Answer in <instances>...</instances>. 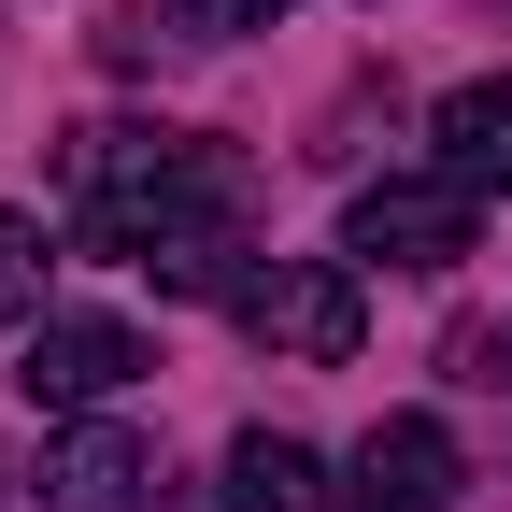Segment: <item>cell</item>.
Wrapping results in <instances>:
<instances>
[{
	"instance_id": "obj_1",
	"label": "cell",
	"mask_w": 512,
	"mask_h": 512,
	"mask_svg": "<svg viewBox=\"0 0 512 512\" xmlns=\"http://www.w3.org/2000/svg\"><path fill=\"white\" fill-rule=\"evenodd\" d=\"M57 200H72L86 256H128V271H143L157 242H242L256 171L214 128H72V143H57Z\"/></svg>"
},
{
	"instance_id": "obj_2",
	"label": "cell",
	"mask_w": 512,
	"mask_h": 512,
	"mask_svg": "<svg viewBox=\"0 0 512 512\" xmlns=\"http://www.w3.org/2000/svg\"><path fill=\"white\" fill-rule=\"evenodd\" d=\"M228 313H242L256 356H299V370H342V356L370 342V299H356L342 256H271V271H242Z\"/></svg>"
},
{
	"instance_id": "obj_3",
	"label": "cell",
	"mask_w": 512,
	"mask_h": 512,
	"mask_svg": "<svg viewBox=\"0 0 512 512\" xmlns=\"http://www.w3.org/2000/svg\"><path fill=\"white\" fill-rule=\"evenodd\" d=\"M470 228H484V185H470V171H384V185H356L342 256H384V271H456Z\"/></svg>"
},
{
	"instance_id": "obj_4",
	"label": "cell",
	"mask_w": 512,
	"mask_h": 512,
	"mask_svg": "<svg viewBox=\"0 0 512 512\" xmlns=\"http://www.w3.org/2000/svg\"><path fill=\"white\" fill-rule=\"evenodd\" d=\"M15 356H29L15 384H29L43 413H100V399H128V384L157 370V342L128 328V313H43V328H29Z\"/></svg>"
},
{
	"instance_id": "obj_5",
	"label": "cell",
	"mask_w": 512,
	"mask_h": 512,
	"mask_svg": "<svg viewBox=\"0 0 512 512\" xmlns=\"http://www.w3.org/2000/svg\"><path fill=\"white\" fill-rule=\"evenodd\" d=\"M157 498V441L114 427V413H72L43 441V512H143Z\"/></svg>"
},
{
	"instance_id": "obj_6",
	"label": "cell",
	"mask_w": 512,
	"mask_h": 512,
	"mask_svg": "<svg viewBox=\"0 0 512 512\" xmlns=\"http://www.w3.org/2000/svg\"><path fill=\"white\" fill-rule=\"evenodd\" d=\"M456 484H470V470H456V427H441V413H384V427L356 441V484H342V498H356V512H456Z\"/></svg>"
},
{
	"instance_id": "obj_7",
	"label": "cell",
	"mask_w": 512,
	"mask_h": 512,
	"mask_svg": "<svg viewBox=\"0 0 512 512\" xmlns=\"http://www.w3.org/2000/svg\"><path fill=\"white\" fill-rule=\"evenodd\" d=\"M228 512H356V498L328 484V456H313V441L242 427V441H228Z\"/></svg>"
},
{
	"instance_id": "obj_8",
	"label": "cell",
	"mask_w": 512,
	"mask_h": 512,
	"mask_svg": "<svg viewBox=\"0 0 512 512\" xmlns=\"http://www.w3.org/2000/svg\"><path fill=\"white\" fill-rule=\"evenodd\" d=\"M427 128H441V171H470V185H498V200H512V72H470Z\"/></svg>"
},
{
	"instance_id": "obj_9",
	"label": "cell",
	"mask_w": 512,
	"mask_h": 512,
	"mask_svg": "<svg viewBox=\"0 0 512 512\" xmlns=\"http://www.w3.org/2000/svg\"><path fill=\"white\" fill-rule=\"evenodd\" d=\"M29 328H43V228L0 214V342H29Z\"/></svg>"
},
{
	"instance_id": "obj_10",
	"label": "cell",
	"mask_w": 512,
	"mask_h": 512,
	"mask_svg": "<svg viewBox=\"0 0 512 512\" xmlns=\"http://www.w3.org/2000/svg\"><path fill=\"white\" fill-rule=\"evenodd\" d=\"M285 0H157V29L171 43H242V29H271Z\"/></svg>"
},
{
	"instance_id": "obj_11",
	"label": "cell",
	"mask_w": 512,
	"mask_h": 512,
	"mask_svg": "<svg viewBox=\"0 0 512 512\" xmlns=\"http://www.w3.org/2000/svg\"><path fill=\"white\" fill-rule=\"evenodd\" d=\"M456 384H484V399H512V313H498V328H456Z\"/></svg>"
},
{
	"instance_id": "obj_12",
	"label": "cell",
	"mask_w": 512,
	"mask_h": 512,
	"mask_svg": "<svg viewBox=\"0 0 512 512\" xmlns=\"http://www.w3.org/2000/svg\"><path fill=\"white\" fill-rule=\"evenodd\" d=\"M0 498H15V484H0Z\"/></svg>"
}]
</instances>
